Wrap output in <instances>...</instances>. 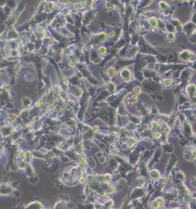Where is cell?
Segmentation results:
<instances>
[{"instance_id": "cell-4", "label": "cell", "mask_w": 196, "mask_h": 209, "mask_svg": "<svg viewBox=\"0 0 196 209\" xmlns=\"http://www.w3.org/2000/svg\"><path fill=\"white\" fill-rule=\"evenodd\" d=\"M138 96L134 94L133 96H131L130 98H129V99H128L127 102H128V104H133L134 102L138 100Z\"/></svg>"}, {"instance_id": "cell-8", "label": "cell", "mask_w": 196, "mask_h": 209, "mask_svg": "<svg viewBox=\"0 0 196 209\" xmlns=\"http://www.w3.org/2000/svg\"><path fill=\"white\" fill-rule=\"evenodd\" d=\"M195 59L196 60V55H195Z\"/></svg>"}, {"instance_id": "cell-7", "label": "cell", "mask_w": 196, "mask_h": 209, "mask_svg": "<svg viewBox=\"0 0 196 209\" xmlns=\"http://www.w3.org/2000/svg\"><path fill=\"white\" fill-rule=\"evenodd\" d=\"M167 38H168V39L169 40H171V41H172V39L174 40L175 38V36L174 35V33H170L167 35Z\"/></svg>"}, {"instance_id": "cell-6", "label": "cell", "mask_w": 196, "mask_h": 209, "mask_svg": "<svg viewBox=\"0 0 196 209\" xmlns=\"http://www.w3.org/2000/svg\"><path fill=\"white\" fill-rule=\"evenodd\" d=\"M172 79H166L164 80V84L165 86H170L172 83Z\"/></svg>"}, {"instance_id": "cell-3", "label": "cell", "mask_w": 196, "mask_h": 209, "mask_svg": "<svg viewBox=\"0 0 196 209\" xmlns=\"http://www.w3.org/2000/svg\"><path fill=\"white\" fill-rule=\"evenodd\" d=\"M147 21L150 25L151 28L153 29H155L158 25V21L156 17H151L147 19Z\"/></svg>"}, {"instance_id": "cell-1", "label": "cell", "mask_w": 196, "mask_h": 209, "mask_svg": "<svg viewBox=\"0 0 196 209\" xmlns=\"http://www.w3.org/2000/svg\"><path fill=\"white\" fill-rule=\"evenodd\" d=\"M192 56H193L192 52L188 49L183 50L180 54V57L182 60H184V61L189 60L192 58Z\"/></svg>"}, {"instance_id": "cell-2", "label": "cell", "mask_w": 196, "mask_h": 209, "mask_svg": "<svg viewBox=\"0 0 196 209\" xmlns=\"http://www.w3.org/2000/svg\"><path fill=\"white\" fill-rule=\"evenodd\" d=\"M186 92L189 96H192L195 95L196 93V86L193 84L191 83L188 85L186 87Z\"/></svg>"}, {"instance_id": "cell-5", "label": "cell", "mask_w": 196, "mask_h": 209, "mask_svg": "<svg viewBox=\"0 0 196 209\" xmlns=\"http://www.w3.org/2000/svg\"><path fill=\"white\" fill-rule=\"evenodd\" d=\"M132 91H133V93L135 94V95H139V94H140L141 92V88L138 86H136L133 88Z\"/></svg>"}]
</instances>
